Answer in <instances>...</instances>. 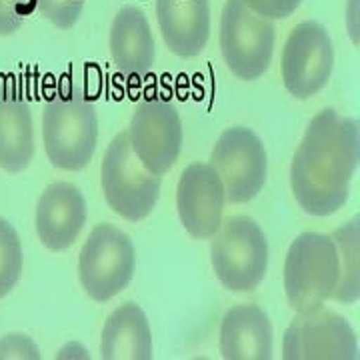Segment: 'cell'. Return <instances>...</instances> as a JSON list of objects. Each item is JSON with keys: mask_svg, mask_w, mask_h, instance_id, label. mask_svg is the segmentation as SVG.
Instances as JSON below:
<instances>
[{"mask_svg": "<svg viewBox=\"0 0 360 360\" xmlns=\"http://www.w3.org/2000/svg\"><path fill=\"white\" fill-rule=\"evenodd\" d=\"M360 122L324 108L314 116L290 165V188L310 217H330L347 205L359 172Z\"/></svg>", "mask_w": 360, "mask_h": 360, "instance_id": "cell-1", "label": "cell"}, {"mask_svg": "<svg viewBox=\"0 0 360 360\" xmlns=\"http://www.w3.org/2000/svg\"><path fill=\"white\" fill-rule=\"evenodd\" d=\"M42 141L54 168L78 172L89 167L98 141L96 106L77 84L56 90L42 110Z\"/></svg>", "mask_w": 360, "mask_h": 360, "instance_id": "cell-2", "label": "cell"}, {"mask_svg": "<svg viewBox=\"0 0 360 360\" xmlns=\"http://www.w3.org/2000/svg\"><path fill=\"white\" fill-rule=\"evenodd\" d=\"M340 276L335 240L321 232H302L284 260V292L295 312H309L333 298Z\"/></svg>", "mask_w": 360, "mask_h": 360, "instance_id": "cell-3", "label": "cell"}, {"mask_svg": "<svg viewBox=\"0 0 360 360\" xmlns=\"http://www.w3.org/2000/svg\"><path fill=\"white\" fill-rule=\"evenodd\" d=\"M212 269L231 292H250L269 269V243L257 220L245 214L226 219L210 246Z\"/></svg>", "mask_w": 360, "mask_h": 360, "instance_id": "cell-4", "label": "cell"}, {"mask_svg": "<svg viewBox=\"0 0 360 360\" xmlns=\"http://www.w3.org/2000/svg\"><path fill=\"white\" fill-rule=\"evenodd\" d=\"M103 193L106 205L118 217L139 222L144 220L158 202L162 176L142 167L129 141V132H118L106 146L103 158Z\"/></svg>", "mask_w": 360, "mask_h": 360, "instance_id": "cell-5", "label": "cell"}, {"mask_svg": "<svg viewBox=\"0 0 360 360\" xmlns=\"http://www.w3.org/2000/svg\"><path fill=\"white\" fill-rule=\"evenodd\" d=\"M276 44L274 22L257 14L246 0H226L220 16V51L232 75L257 80L270 68Z\"/></svg>", "mask_w": 360, "mask_h": 360, "instance_id": "cell-6", "label": "cell"}, {"mask_svg": "<svg viewBox=\"0 0 360 360\" xmlns=\"http://www.w3.org/2000/svg\"><path fill=\"white\" fill-rule=\"evenodd\" d=\"M136 250L127 232L112 224H96L78 257V278L86 295L106 302L120 295L132 281Z\"/></svg>", "mask_w": 360, "mask_h": 360, "instance_id": "cell-7", "label": "cell"}, {"mask_svg": "<svg viewBox=\"0 0 360 360\" xmlns=\"http://www.w3.org/2000/svg\"><path fill=\"white\" fill-rule=\"evenodd\" d=\"M219 172L226 202L245 205L255 200L269 174V156L257 132L246 127H232L220 134L210 156Z\"/></svg>", "mask_w": 360, "mask_h": 360, "instance_id": "cell-8", "label": "cell"}, {"mask_svg": "<svg viewBox=\"0 0 360 360\" xmlns=\"http://www.w3.org/2000/svg\"><path fill=\"white\" fill-rule=\"evenodd\" d=\"M284 360H356L359 335L350 322L324 304L296 312L283 338Z\"/></svg>", "mask_w": 360, "mask_h": 360, "instance_id": "cell-9", "label": "cell"}, {"mask_svg": "<svg viewBox=\"0 0 360 360\" xmlns=\"http://www.w3.org/2000/svg\"><path fill=\"white\" fill-rule=\"evenodd\" d=\"M129 141L142 167L165 176L182 150V120L176 106L160 96L139 103L129 127Z\"/></svg>", "mask_w": 360, "mask_h": 360, "instance_id": "cell-10", "label": "cell"}, {"mask_svg": "<svg viewBox=\"0 0 360 360\" xmlns=\"http://www.w3.org/2000/svg\"><path fill=\"white\" fill-rule=\"evenodd\" d=\"M335 68V49L326 28L314 20L295 26L281 60L284 89L298 101L321 92Z\"/></svg>", "mask_w": 360, "mask_h": 360, "instance_id": "cell-11", "label": "cell"}, {"mask_svg": "<svg viewBox=\"0 0 360 360\" xmlns=\"http://www.w3.org/2000/svg\"><path fill=\"white\" fill-rule=\"evenodd\" d=\"M226 194L219 172L208 162L184 168L176 191V208L184 231L196 240L212 238L222 224Z\"/></svg>", "mask_w": 360, "mask_h": 360, "instance_id": "cell-12", "label": "cell"}, {"mask_svg": "<svg viewBox=\"0 0 360 360\" xmlns=\"http://www.w3.org/2000/svg\"><path fill=\"white\" fill-rule=\"evenodd\" d=\"M86 224V200L72 182H52L37 205V234L44 248L66 250Z\"/></svg>", "mask_w": 360, "mask_h": 360, "instance_id": "cell-13", "label": "cell"}, {"mask_svg": "<svg viewBox=\"0 0 360 360\" xmlns=\"http://www.w3.org/2000/svg\"><path fill=\"white\" fill-rule=\"evenodd\" d=\"M155 13L168 51L193 58L205 51L210 37L208 0H156Z\"/></svg>", "mask_w": 360, "mask_h": 360, "instance_id": "cell-14", "label": "cell"}, {"mask_svg": "<svg viewBox=\"0 0 360 360\" xmlns=\"http://www.w3.org/2000/svg\"><path fill=\"white\" fill-rule=\"evenodd\" d=\"M272 345V322L257 304L232 307L220 322L219 347L224 360H269Z\"/></svg>", "mask_w": 360, "mask_h": 360, "instance_id": "cell-15", "label": "cell"}, {"mask_svg": "<svg viewBox=\"0 0 360 360\" xmlns=\"http://www.w3.org/2000/svg\"><path fill=\"white\" fill-rule=\"evenodd\" d=\"M110 56L122 77L141 80L155 65V37L139 6H122L110 26Z\"/></svg>", "mask_w": 360, "mask_h": 360, "instance_id": "cell-16", "label": "cell"}, {"mask_svg": "<svg viewBox=\"0 0 360 360\" xmlns=\"http://www.w3.org/2000/svg\"><path fill=\"white\" fill-rule=\"evenodd\" d=\"M34 124L26 101L11 86H0V168L16 174L32 162Z\"/></svg>", "mask_w": 360, "mask_h": 360, "instance_id": "cell-17", "label": "cell"}, {"mask_svg": "<svg viewBox=\"0 0 360 360\" xmlns=\"http://www.w3.org/2000/svg\"><path fill=\"white\" fill-rule=\"evenodd\" d=\"M101 356L104 360H150L153 333L144 310L127 302L106 319L101 340Z\"/></svg>", "mask_w": 360, "mask_h": 360, "instance_id": "cell-18", "label": "cell"}, {"mask_svg": "<svg viewBox=\"0 0 360 360\" xmlns=\"http://www.w3.org/2000/svg\"><path fill=\"white\" fill-rule=\"evenodd\" d=\"M360 220L359 217L342 224L333 234L336 250H338V264H340V276L336 284L333 300L342 304H354L360 298Z\"/></svg>", "mask_w": 360, "mask_h": 360, "instance_id": "cell-19", "label": "cell"}, {"mask_svg": "<svg viewBox=\"0 0 360 360\" xmlns=\"http://www.w3.org/2000/svg\"><path fill=\"white\" fill-rule=\"evenodd\" d=\"M22 276V243L8 220L0 219V298L11 295Z\"/></svg>", "mask_w": 360, "mask_h": 360, "instance_id": "cell-20", "label": "cell"}, {"mask_svg": "<svg viewBox=\"0 0 360 360\" xmlns=\"http://www.w3.org/2000/svg\"><path fill=\"white\" fill-rule=\"evenodd\" d=\"M86 0H37L39 13L56 28L68 30L77 25Z\"/></svg>", "mask_w": 360, "mask_h": 360, "instance_id": "cell-21", "label": "cell"}, {"mask_svg": "<svg viewBox=\"0 0 360 360\" xmlns=\"http://www.w3.org/2000/svg\"><path fill=\"white\" fill-rule=\"evenodd\" d=\"M37 0H0V37H11L20 30L26 16L34 13Z\"/></svg>", "mask_w": 360, "mask_h": 360, "instance_id": "cell-22", "label": "cell"}, {"mask_svg": "<svg viewBox=\"0 0 360 360\" xmlns=\"http://www.w3.org/2000/svg\"><path fill=\"white\" fill-rule=\"evenodd\" d=\"M0 359L39 360V347L26 335H8L0 340Z\"/></svg>", "mask_w": 360, "mask_h": 360, "instance_id": "cell-23", "label": "cell"}, {"mask_svg": "<svg viewBox=\"0 0 360 360\" xmlns=\"http://www.w3.org/2000/svg\"><path fill=\"white\" fill-rule=\"evenodd\" d=\"M302 0H246V4L269 20L288 18L300 6Z\"/></svg>", "mask_w": 360, "mask_h": 360, "instance_id": "cell-24", "label": "cell"}]
</instances>
